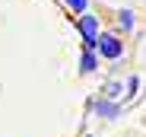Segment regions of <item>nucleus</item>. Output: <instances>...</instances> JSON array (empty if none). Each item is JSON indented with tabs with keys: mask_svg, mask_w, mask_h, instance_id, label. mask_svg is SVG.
Listing matches in <instances>:
<instances>
[{
	"mask_svg": "<svg viewBox=\"0 0 146 137\" xmlns=\"http://www.w3.org/2000/svg\"><path fill=\"white\" fill-rule=\"evenodd\" d=\"M137 86H140V80H137V77H130V86H127V99L137 93Z\"/></svg>",
	"mask_w": 146,
	"mask_h": 137,
	"instance_id": "nucleus-8",
	"label": "nucleus"
},
{
	"mask_svg": "<svg viewBox=\"0 0 146 137\" xmlns=\"http://www.w3.org/2000/svg\"><path fill=\"white\" fill-rule=\"evenodd\" d=\"M105 93H108V99L121 96V83H108V86H105Z\"/></svg>",
	"mask_w": 146,
	"mask_h": 137,
	"instance_id": "nucleus-7",
	"label": "nucleus"
},
{
	"mask_svg": "<svg viewBox=\"0 0 146 137\" xmlns=\"http://www.w3.org/2000/svg\"><path fill=\"white\" fill-rule=\"evenodd\" d=\"M92 112L102 115V118H117L121 115V105L114 99H99V102H92Z\"/></svg>",
	"mask_w": 146,
	"mask_h": 137,
	"instance_id": "nucleus-3",
	"label": "nucleus"
},
{
	"mask_svg": "<svg viewBox=\"0 0 146 137\" xmlns=\"http://www.w3.org/2000/svg\"><path fill=\"white\" fill-rule=\"evenodd\" d=\"M76 29H80V35H83V45L95 51V45H99V35H102V29H99V19H95L92 13H83V16L76 19Z\"/></svg>",
	"mask_w": 146,
	"mask_h": 137,
	"instance_id": "nucleus-1",
	"label": "nucleus"
},
{
	"mask_svg": "<svg viewBox=\"0 0 146 137\" xmlns=\"http://www.w3.org/2000/svg\"><path fill=\"white\" fill-rule=\"evenodd\" d=\"M117 29L121 32H130L133 29V10H121L117 13Z\"/></svg>",
	"mask_w": 146,
	"mask_h": 137,
	"instance_id": "nucleus-5",
	"label": "nucleus"
},
{
	"mask_svg": "<svg viewBox=\"0 0 146 137\" xmlns=\"http://www.w3.org/2000/svg\"><path fill=\"white\" fill-rule=\"evenodd\" d=\"M95 67H99V61H95V51H92V48H83L80 70H83V74H95Z\"/></svg>",
	"mask_w": 146,
	"mask_h": 137,
	"instance_id": "nucleus-4",
	"label": "nucleus"
},
{
	"mask_svg": "<svg viewBox=\"0 0 146 137\" xmlns=\"http://www.w3.org/2000/svg\"><path fill=\"white\" fill-rule=\"evenodd\" d=\"M95 51H99L102 57H108V61H117L121 54H124V45H121V38H117V35L102 32V35H99V45H95Z\"/></svg>",
	"mask_w": 146,
	"mask_h": 137,
	"instance_id": "nucleus-2",
	"label": "nucleus"
},
{
	"mask_svg": "<svg viewBox=\"0 0 146 137\" xmlns=\"http://www.w3.org/2000/svg\"><path fill=\"white\" fill-rule=\"evenodd\" d=\"M67 7H70L73 13H80V16H83V13H86V0H67Z\"/></svg>",
	"mask_w": 146,
	"mask_h": 137,
	"instance_id": "nucleus-6",
	"label": "nucleus"
}]
</instances>
